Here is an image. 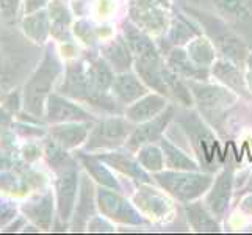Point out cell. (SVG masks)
Here are the masks:
<instances>
[{"mask_svg":"<svg viewBox=\"0 0 252 235\" xmlns=\"http://www.w3.org/2000/svg\"><path fill=\"white\" fill-rule=\"evenodd\" d=\"M44 50L13 24L0 22V86L10 91L27 80Z\"/></svg>","mask_w":252,"mask_h":235,"instance_id":"6da1fadb","label":"cell"},{"mask_svg":"<svg viewBox=\"0 0 252 235\" xmlns=\"http://www.w3.org/2000/svg\"><path fill=\"white\" fill-rule=\"evenodd\" d=\"M176 5L184 13H187L191 19H194L199 24V27L202 29V33L212 41V44L215 46L220 57L230 60V62L237 63L238 66L245 67L246 60L251 54V49L227 21L222 19L216 13L204 10V8H197L188 3Z\"/></svg>","mask_w":252,"mask_h":235,"instance_id":"7a4b0ae2","label":"cell"},{"mask_svg":"<svg viewBox=\"0 0 252 235\" xmlns=\"http://www.w3.org/2000/svg\"><path fill=\"white\" fill-rule=\"evenodd\" d=\"M58 91L66 98L85 102L93 108L110 115H124L126 111L124 105H121L111 93H102L95 86L91 74L90 55L67 63L64 80Z\"/></svg>","mask_w":252,"mask_h":235,"instance_id":"3957f363","label":"cell"},{"mask_svg":"<svg viewBox=\"0 0 252 235\" xmlns=\"http://www.w3.org/2000/svg\"><path fill=\"white\" fill-rule=\"evenodd\" d=\"M174 124L177 126L180 134L188 141L189 149L197 155L201 171L202 169L205 172L218 171L224 157L220 155L221 152H220L218 141H216L212 129L205 124V119L202 116H199V113L193 110L177 105L176 115H174Z\"/></svg>","mask_w":252,"mask_h":235,"instance_id":"277c9868","label":"cell"},{"mask_svg":"<svg viewBox=\"0 0 252 235\" xmlns=\"http://www.w3.org/2000/svg\"><path fill=\"white\" fill-rule=\"evenodd\" d=\"M63 72V65L55 52V47L47 44L44 49L41 62L30 74L27 82L24 85L22 91V103L25 113H29L32 118H42L47 98L50 96L52 86L57 82V78Z\"/></svg>","mask_w":252,"mask_h":235,"instance_id":"5b68a950","label":"cell"},{"mask_svg":"<svg viewBox=\"0 0 252 235\" xmlns=\"http://www.w3.org/2000/svg\"><path fill=\"white\" fill-rule=\"evenodd\" d=\"M185 83L193 94V101L202 118L218 132L224 129L227 113L235 107L240 96L227 86L207 83V80H185Z\"/></svg>","mask_w":252,"mask_h":235,"instance_id":"8992f818","label":"cell"},{"mask_svg":"<svg viewBox=\"0 0 252 235\" xmlns=\"http://www.w3.org/2000/svg\"><path fill=\"white\" fill-rule=\"evenodd\" d=\"M154 180L166 191L169 196L180 202L196 201L202 195H207L213 184V172L205 171H182L168 169L154 172Z\"/></svg>","mask_w":252,"mask_h":235,"instance_id":"52a82bcc","label":"cell"},{"mask_svg":"<svg viewBox=\"0 0 252 235\" xmlns=\"http://www.w3.org/2000/svg\"><path fill=\"white\" fill-rule=\"evenodd\" d=\"M132 130L133 123H130L127 118H121L119 115L103 118L91 127L85 151H115L126 144Z\"/></svg>","mask_w":252,"mask_h":235,"instance_id":"ba28073f","label":"cell"},{"mask_svg":"<svg viewBox=\"0 0 252 235\" xmlns=\"http://www.w3.org/2000/svg\"><path fill=\"white\" fill-rule=\"evenodd\" d=\"M95 199H97L99 212L110 221L126 226H136V228L147 224L146 216L118 190L99 185L95 188Z\"/></svg>","mask_w":252,"mask_h":235,"instance_id":"9c48e42d","label":"cell"},{"mask_svg":"<svg viewBox=\"0 0 252 235\" xmlns=\"http://www.w3.org/2000/svg\"><path fill=\"white\" fill-rule=\"evenodd\" d=\"M176 103H169L160 115H157L152 119H147L144 123H140L136 127H133L128 140L126 141V146L130 152H136L143 144L160 141V138L164 136L169 124L174 121L176 115Z\"/></svg>","mask_w":252,"mask_h":235,"instance_id":"30bf717a","label":"cell"},{"mask_svg":"<svg viewBox=\"0 0 252 235\" xmlns=\"http://www.w3.org/2000/svg\"><path fill=\"white\" fill-rule=\"evenodd\" d=\"M199 34H202V29L199 27V24L194 19H191L180 8H176L166 32L158 42V49L161 55H166L171 49L187 46L191 39H194Z\"/></svg>","mask_w":252,"mask_h":235,"instance_id":"8fae6325","label":"cell"},{"mask_svg":"<svg viewBox=\"0 0 252 235\" xmlns=\"http://www.w3.org/2000/svg\"><path fill=\"white\" fill-rule=\"evenodd\" d=\"M233 185H235V167H233L232 162H227L218 174V177L213 180L204 201L218 220H222L229 210L230 199L233 195Z\"/></svg>","mask_w":252,"mask_h":235,"instance_id":"7c38bea8","label":"cell"},{"mask_svg":"<svg viewBox=\"0 0 252 235\" xmlns=\"http://www.w3.org/2000/svg\"><path fill=\"white\" fill-rule=\"evenodd\" d=\"M57 213L58 220L62 224L67 226L71 221L74 207L77 201V195H79V184H80V174L77 167L66 168L63 171L57 172Z\"/></svg>","mask_w":252,"mask_h":235,"instance_id":"4fadbf2b","label":"cell"},{"mask_svg":"<svg viewBox=\"0 0 252 235\" xmlns=\"http://www.w3.org/2000/svg\"><path fill=\"white\" fill-rule=\"evenodd\" d=\"M133 204L144 216L157 221L164 220L174 210L171 199L149 184H138L136 193L133 195Z\"/></svg>","mask_w":252,"mask_h":235,"instance_id":"5bb4252c","label":"cell"},{"mask_svg":"<svg viewBox=\"0 0 252 235\" xmlns=\"http://www.w3.org/2000/svg\"><path fill=\"white\" fill-rule=\"evenodd\" d=\"M128 19L147 33H160L168 27L166 10L151 0H130Z\"/></svg>","mask_w":252,"mask_h":235,"instance_id":"9a60e30c","label":"cell"},{"mask_svg":"<svg viewBox=\"0 0 252 235\" xmlns=\"http://www.w3.org/2000/svg\"><path fill=\"white\" fill-rule=\"evenodd\" d=\"M97 212V199H95V188L93 180L90 179L88 172L80 174V184H79V195L74 207V213L71 218V229L74 232L86 231V224L95 216Z\"/></svg>","mask_w":252,"mask_h":235,"instance_id":"2e32d148","label":"cell"},{"mask_svg":"<svg viewBox=\"0 0 252 235\" xmlns=\"http://www.w3.org/2000/svg\"><path fill=\"white\" fill-rule=\"evenodd\" d=\"M44 118L47 123H91L94 121L93 115L80 105L63 98V94H50L46 102Z\"/></svg>","mask_w":252,"mask_h":235,"instance_id":"e0dca14e","label":"cell"},{"mask_svg":"<svg viewBox=\"0 0 252 235\" xmlns=\"http://www.w3.org/2000/svg\"><path fill=\"white\" fill-rule=\"evenodd\" d=\"M123 36L127 42L130 52L133 54L135 60H141V62H154V60L163 58L158 46L151 39L149 33L141 30L130 19L124 21V24H123Z\"/></svg>","mask_w":252,"mask_h":235,"instance_id":"ac0fdd59","label":"cell"},{"mask_svg":"<svg viewBox=\"0 0 252 235\" xmlns=\"http://www.w3.org/2000/svg\"><path fill=\"white\" fill-rule=\"evenodd\" d=\"M212 74L218 78L224 86H227L233 93H237L240 98L246 101H252V94L248 88L243 67L238 66L237 63L230 62V60H225L222 57L216 58L212 66Z\"/></svg>","mask_w":252,"mask_h":235,"instance_id":"d6986e66","label":"cell"},{"mask_svg":"<svg viewBox=\"0 0 252 235\" xmlns=\"http://www.w3.org/2000/svg\"><path fill=\"white\" fill-rule=\"evenodd\" d=\"M147 91H149V88L140 78V75L130 71L116 74L111 85V94L124 107H128L130 103L136 102L140 98L146 96Z\"/></svg>","mask_w":252,"mask_h":235,"instance_id":"ffe728a7","label":"cell"},{"mask_svg":"<svg viewBox=\"0 0 252 235\" xmlns=\"http://www.w3.org/2000/svg\"><path fill=\"white\" fill-rule=\"evenodd\" d=\"M97 157L107 165V167L119 171L121 174H124V176H128L130 179L136 180L138 184H151L149 172L141 167V163L138 162V159H133L130 154L111 151V152L97 154Z\"/></svg>","mask_w":252,"mask_h":235,"instance_id":"44dd1931","label":"cell"},{"mask_svg":"<svg viewBox=\"0 0 252 235\" xmlns=\"http://www.w3.org/2000/svg\"><path fill=\"white\" fill-rule=\"evenodd\" d=\"M164 63L169 66L177 75H180L184 80H208L212 75V69L199 67L189 60L187 49L184 47H174L166 55H163Z\"/></svg>","mask_w":252,"mask_h":235,"instance_id":"7402d4cb","label":"cell"},{"mask_svg":"<svg viewBox=\"0 0 252 235\" xmlns=\"http://www.w3.org/2000/svg\"><path fill=\"white\" fill-rule=\"evenodd\" d=\"M169 105L168 98H164L163 94H149L147 93L143 98H140L136 102L130 103L128 107H126L124 115L126 118L133 124L144 123L147 119H152Z\"/></svg>","mask_w":252,"mask_h":235,"instance_id":"603a6c76","label":"cell"},{"mask_svg":"<svg viewBox=\"0 0 252 235\" xmlns=\"http://www.w3.org/2000/svg\"><path fill=\"white\" fill-rule=\"evenodd\" d=\"M21 208L25 218H29L42 231H49L54 224V195L50 191L32 198L30 201L22 204Z\"/></svg>","mask_w":252,"mask_h":235,"instance_id":"cb8c5ba5","label":"cell"},{"mask_svg":"<svg viewBox=\"0 0 252 235\" xmlns=\"http://www.w3.org/2000/svg\"><path fill=\"white\" fill-rule=\"evenodd\" d=\"M90 123H60L52 124L49 134L52 140L57 141L64 149H75L80 144L86 143L91 130Z\"/></svg>","mask_w":252,"mask_h":235,"instance_id":"d4e9b609","label":"cell"},{"mask_svg":"<svg viewBox=\"0 0 252 235\" xmlns=\"http://www.w3.org/2000/svg\"><path fill=\"white\" fill-rule=\"evenodd\" d=\"M185 218L188 221V226L194 232H221L220 220L210 212V208L205 205V202L201 201H191L187 202L185 207Z\"/></svg>","mask_w":252,"mask_h":235,"instance_id":"484cf974","label":"cell"},{"mask_svg":"<svg viewBox=\"0 0 252 235\" xmlns=\"http://www.w3.org/2000/svg\"><path fill=\"white\" fill-rule=\"evenodd\" d=\"M100 52L102 58L105 60L116 74L130 71V67L135 63L133 54L130 52L124 36H116L113 41L103 44Z\"/></svg>","mask_w":252,"mask_h":235,"instance_id":"4316f807","label":"cell"},{"mask_svg":"<svg viewBox=\"0 0 252 235\" xmlns=\"http://www.w3.org/2000/svg\"><path fill=\"white\" fill-rule=\"evenodd\" d=\"M21 27H22V32L25 33V36L29 39H32L33 42H36L39 46L44 44L47 41L50 29H52L49 11L41 8V10L25 14Z\"/></svg>","mask_w":252,"mask_h":235,"instance_id":"83f0119b","label":"cell"},{"mask_svg":"<svg viewBox=\"0 0 252 235\" xmlns=\"http://www.w3.org/2000/svg\"><path fill=\"white\" fill-rule=\"evenodd\" d=\"M77 157H79V160L82 162L83 168L91 176V179L97 182L99 185L108 187V188L118 190V191L123 190L119 185L118 179L113 176L111 171L105 167V163H103L97 157V154H95V155L94 154H86V151H83V152L77 154Z\"/></svg>","mask_w":252,"mask_h":235,"instance_id":"f1b7e54d","label":"cell"},{"mask_svg":"<svg viewBox=\"0 0 252 235\" xmlns=\"http://www.w3.org/2000/svg\"><path fill=\"white\" fill-rule=\"evenodd\" d=\"M160 147L164 157V167L168 169H182V171H199L201 167L196 160L191 159L180 146L171 143L169 138H160Z\"/></svg>","mask_w":252,"mask_h":235,"instance_id":"f546056e","label":"cell"},{"mask_svg":"<svg viewBox=\"0 0 252 235\" xmlns=\"http://www.w3.org/2000/svg\"><path fill=\"white\" fill-rule=\"evenodd\" d=\"M187 54L189 60L199 67L212 69L215 60H216V49L212 44V41L208 39L205 34H199L194 39H191L187 44Z\"/></svg>","mask_w":252,"mask_h":235,"instance_id":"4dcf8cb0","label":"cell"},{"mask_svg":"<svg viewBox=\"0 0 252 235\" xmlns=\"http://www.w3.org/2000/svg\"><path fill=\"white\" fill-rule=\"evenodd\" d=\"M49 16L52 21L50 33L62 41H71L72 38L67 29V25L71 24V13L63 0H52L49 3Z\"/></svg>","mask_w":252,"mask_h":235,"instance_id":"1f68e13d","label":"cell"},{"mask_svg":"<svg viewBox=\"0 0 252 235\" xmlns=\"http://www.w3.org/2000/svg\"><path fill=\"white\" fill-rule=\"evenodd\" d=\"M136 159L146 171H151L152 174L164 169L163 151H161V147L155 143L143 144L140 149L136 151Z\"/></svg>","mask_w":252,"mask_h":235,"instance_id":"d6a6232c","label":"cell"},{"mask_svg":"<svg viewBox=\"0 0 252 235\" xmlns=\"http://www.w3.org/2000/svg\"><path fill=\"white\" fill-rule=\"evenodd\" d=\"M44 154H46V159H47L49 165H50L52 169H54L55 172H60V171H63L66 168L77 167L75 160L66 152L64 147H62L54 140H50V141L46 143Z\"/></svg>","mask_w":252,"mask_h":235,"instance_id":"836d02e7","label":"cell"},{"mask_svg":"<svg viewBox=\"0 0 252 235\" xmlns=\"http://www.w3.org/2000/svg\"><path fill=\"white\" fill-rule=\"evenodd\" d=\"M21 0H0V16L6 24H14L17 19Z\"/></svg>","mask_w":252,"mask_h":235,"instance_id":"e575fe53","label":"cell"},{"mask_svg":"<svg viewBox=\"0 0 252 235\" xmlns=\"http://www.w3.org/2000/svg\"><path fill=\"white\" fill-rule=\"evenodd\" d=\"M230 25H232L233 29H235V32L240 34V36L245 39L248 47L252 50V13L248 17H245V19L232 22Z\"/></svg>","mask_w":252,"mask_h":235,"instance_id":"d590c367","label":"cell"},{"mask_svg":"<svg viewBox=\"0 0 252 235\" xmlns=\"http://www.w3.org/2000/svg\"><path fill=\"white\" fill-rule=\"evenodd\" d=\"M25 184L22 180H19L16 176L10 172H0V190L6 191V193H22Z\"/></svg>","mask_w":252,"mask_h":235,"instance_id":"8d00e7d4","label":"cell"},{"mask_svg":"<svg viewBox=\"0 0 252 235\" xmlns=\"http://www.w3.org/2000/svg\"><path fill=\"white\" fill-rule=\"evenodd\" d=\"M75 34L79 36L82 41H85L88 46H95V41H97V36H95V32L91 25L86 22V21H80L75 24V29H74Z\"/></svg>","mask_w":252,"mask_h":235,"instance_id":"74e56055","label":"cell"},{"mask_svg":"<svg viewBox=\"0 0 252 235\" xmlns=\"http://www.w3.org/2000/svg\"><path fill=\"white\" fill-rule=\"evenodd\" d=\"M17 205L13 201L0 199V226H6L10 221L16 218Z\"/></svg>","mask_w":252,"mask_h":235,"instance_id":"f35d334b","label":"cell"},{"mask_svg":"<svg viewBox=\"0 0 252 235\" xmlns=\"http://www.w3.org/2000/svg\"><path fill=\"white\" fill-rule=\"evenodd\" d=\"M86 231L88 232H115V226L103 220L102 216H93V218L86 224Z\"/></svg>","mask_w":252,"mask_h":235,"instance_id":"ab89813d","label":"cell"},{"mask_svg":"<svg viewBox=\"0 0 252 235\" xmlns=\"http://www.w3.org/2000/svg\"><path fill=\"white\" fill-rule=\"evenodd\" d=\"M13 129L16 130L17 134L21 135H34V136H42L46 132L42 129H38V127H33V126H29V124H13Z\"/></svg>","mask_w":252,"mask_h":235,"instance_id":"60d3db41","label":"cell"},{"mask_svg":"<svg viewBox=\"0 0 252 235\" xmlns=\"http://www.w3.org/2000/svg\"><path fill=\"white\" fill-rule=\"evenodd\" d=\"M49 2L50 0H25V14L41 10V8L46 6Z\"/></svg>","mask_w":252,"mask_h":235,"instance_id":"b9f144b4","label":"cell"},{"mask_svg":"<svg viewBox=\"0 0 252 235\" xmlns=\"http://www.w3.org/2000/svg\"><path fill=\"white\" fill-rule=\"evenodd\" d=\"M19 101H21V94L17 93V91H14V93H11L10 96H8L5 107L13 113V111L17 110V107H19Z\"/></svg>","mask_w":252,"mask_h":235,"instance_id":"7bdbcfd3","label":"cell"},{"mask_svg":"<svg viewBox=\"0 0 252 235\" xmlns=\"http://www.w3.org/2000/svg\"><path fill=\"white\" fill-rule=\"evenodd\" d=\"M24 228H25V216H17V218H14L13 223L8 224L3 231L5 232H16V231L24 229Z\"/></svg>","mask_w":252,"mask_h":235,"instance_id":"ee69618b","label":"cell"},{"mask_svg":"<svg viewBox=\"0 0 252 235\" xmlns=\"http://www.w3.org/2000/svg\"><path fill=\"white\" fill-rule=\"evenodd\" d=\"M245 67H246V71H245V78H246L248 88H249V91H251V94H252V50H251V54H249V57H248V60H246Z\"/></svg>","mask_w":252,"mask_h":235,"instance_id":"f6af8a7d","label":"cell"},{"mask_svg":"<svg viewBox=\"0 0 252 235\" xmlns=\"http://www.w3.org/2000/svg\"><path fill=\"white\" fill-rule=\"evenodd\" d=\"M24 155H25V159H27L29 162H33V160H36L38 157H39V147L36 144H27V147L24 149Z\"/></svg>","mask_w":252,"mask_h":235,"instance_id":"bcb514c9","label":"cell"},{"mask_svg":"<svg viewBox=\"0 0 252 235\" xmlns=\"http://www.w3.org/2000/svg\"><path fill=\"white\" fill-rule=\"evenodd\" d=\"M240 210L245 215L252 216V193L245 196V199H243V201L240 202Z\"/></svg>","mask_w":252,"mask_h":235,"instance_id":"7dc6e473","label":"cell"},{"mask_svg":"<svg viewBox=\"0 0 252 235\" xmlns=\"http://www.w3.org/2000/svg\"><path fill=\"white\" fill-rule=\"evenodd\" d=\"M151 2L164 8V10H169V8H171V0H151Z\"/></svg>","mask_w":252,"mask_h":235,"instance_id":"c3c4849f","label":"cell"},{"mask_svg":"<svg viewBox=\"0 0 252 235\" xmlns=\"http://www.w3.org/2000/svg\"><path fill=\"white\" fill-rule=\"evenodd\" d=\"M248 8H249V11L252 13V0H248Z\"/></svg>","mask_w":252,"mask_h":235,"instance_id":"681fc988","label":"cell"},{"mask_svg":"<svg viewBox=\"0 0 252 235\" xmlns=\"http://www.w3.org/2000/svg\"><path fill=\"white\" fill-rule=\"evenodd\" d=\"M3 91H5V90L2 88V86H0V98H2V96H3Z\"/></svg>","mask_w":252,"mask_h":235,"instance_id":"f907efd6","label":"cell"},{"mask_svg":"<svg viewBox=\"0 0 252 235\" xmlns=\"http://www.w3.org/2000/svg\"><path fill=\"white\" fill-rule=\"evenodd\" d=\"M0 22H2V16H0Z\"/></svg>","mask_w":252,"mask_h":235,"instance_id":"816d5d0a","label":"cell"}]
</instances>
